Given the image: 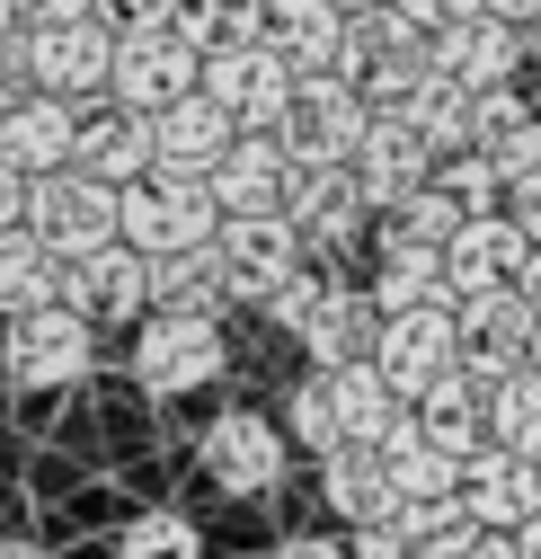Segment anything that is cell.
<instances>
[{
	"label": "cell",
	"instance_id": "484cf974",
	"mask_svg": "<svg viewBox=\"0 0 541 559\" xmlns=\"http://www.w3.org/2000/svg\"><path fill=\"white\" fill-rule=\"evenodd\" d=\"M409 408H418V427H426V444H444L453 462H470V453L489 444V391L470 382L461 365H453V373H444L435 391H418Z\"/></svg>",
	"mask_w": 541,
	"mask_h": 559
},
{
	"label": "cell",
	"instance_id": "9c48e42d",
	"mask_svg": "<svg viewBox=\"0 0 541 559\" xmlns=\"http://www.w3.org/2000/svg\"><path fill=\"white\" fill-rule=\"evenodd\" d=\"M187 90H205V45H195L187 27H124V45H116V90H107V98L160 116V107L187 98Z\"/></svg>",
	"mask_w": 541,
	"mask_h": 559
},
{
	"label": "cell",
	"instance_id": "db71d44e",
	"mask_svg": "<svg viewBox=\"0 0 541 559\" xmlns=\"http://www.w3.org/2000/svg\"><path fill=\"white\" fill-rule=\"evenodd\" d=\"M532 373H541V320H532Z\"/></svg>",
	"mask_w": 541,
	"mask_h": 559
},
{
	"label": "cell",
	"instance_id": "8fae6325",
	"mask_svg": "<svg viewBox=\"0 0 541 559\" xmlns=\"http://www.w3.org/2000/svg\"><path fill=\"white\" fill-rule=\"evenodd\" d=\"M532 320H541V302H532L524 285L470 294V302H461V373L480 382V391H497L506 373H524V365H532Z\"/></svg>",
	"mask_w": 541,
	"mask_h": 559
},
{
	"label": "cell",
	"instance_id": "7402d4cb",
	"mask_svg": "<svg viewBox=\"0 0 541 559\" xmlns=\"http://www.w3.org/2000/svg\"><path fill=\"white\" fill-rule=\"evenodd\" d=\"M240 133H249V124H240L214 90H187V98L160 107V169H195V178H214L223 152L240 143Z\"/></svg>",
	"mask_w": 541,
	"mask_h": 559
},
{
	"label": "cell",
	"instance_id": "836d02e7",
	"mask_svg": "<svg viewBox=\"0 0 541 559\" xmlns=\"http://www.w3.org/2000/svg\"><path fill=\"white\" fill-rule=\"evenodd\" d=\"M107 550H116V559H205V533H195L187 507H143Z\"/></svg>",
	"mask_w": 541,
	"mask_h": 559
},
{
	"label": "cell",
	"instance_id": "60d3db41",
	"mask_svg": "<svg viewBox=\"0 0 541 559\" xmlns=\"http://www.w3.org/2000/svg\"><path fill=\"white\" fill-rule=\"evenodd\" d=\"M27 187H36V178H27L10 152H0V231H10V223H27Z\"/></svg>",
	"mask_w": 541,
	"mask_h": 559
},
{
	"label": "cell",
	"instance_id": "d590c367",
	"mask_svg": "<svg viewBox=\"0 0 541 559\" xmlns=\"http://www.w3.org/2000/svg\"><path fill=\"white\" fill-rule=\"evenodd\" d=\"M435 187L461 204V214H497V204H506V178H497V160H489L480 143H470V152H444V160H435Z\"/></svg>",
	"mask_w": 541,
	"mask_h": 559
},
{
	"label": "cell",
	"instance_id": "7bdbcfd3",
	"mask_svg": "<svg viewBox=\"0 0 541 559\" xmlns=\"http://www.w3.org/2000/svg\"><path fill=\"white\" fill-rule=\"evenodd\" d=\"M107 10H116L124 27H178V10H187V0H107Z\"/></svg>",
	"mask_w": 541,
	"mask_h": 559
},
{
	"label": "cell",
	"instance_id": "b9f144b4",
	"mask_svg": "<svg viewBox=\"0 0 541 559\" xmlns=\"http://www.w3.org/2000/svg\"><path fill=\"white\" fill-rule=\"evenodd\" d=\"M276 559H356V542H337V533H285Z\"/></svg>",
	"mask_w": 541,
	"mask_h": 559
},
{
	"label": "cell",
	"instance_id": "ac0fdd59",
	"mask_svg": "<svg viewBox=\"0 0 541 559\" xmlns=\"http://www.w3.org/2000/svg\"><path fill=\"white\" fill-rule=\"evenodd\" d=\"M293 187H302V160L285 152V133H257V124L240 133V143L223 152V169H214L223 214H285Z\"/></svg>",
	"mask_w": 541,
	"mask_h": 559
},
{
	"label": "cell",
	"instance_id": "4316f807",
	"mask_svg": "<svg viewBox=\"0 0 541 559\" xmlns=\"http://www.w3.org/2000/svg\"><path fill=\"white\" fill-rule=\"evenodd\" d=\"M266 45L293 53V72H328V62L347 53V10H337V0H276Z\"/></svg>",
	"mask_w": 541,
	"mask_h": 559
},
{
	"label": "cell",
	"instance_id": "f35d334b",
	"mask_svg": "<svg viewBox=\"0 0 541 559\" xmlns=\"http://www.w3.org/2000/svg\"><path fill=\"white\" fill-rule=\"evenodd\" d=\"M524 116H532V98H524L515 81H506V90H470V124H480V143H497V133L524 124Z\"/></svg>",
	"mask_w": 541,
	"mask_h": 559
},
{
	"label": "cell",
	"instance_id": "7a4b0ae2",
	"mask_svg": "<svg viewBox=\"0 0 541 559\" xmlns=\"http://www.w3.org/2000/svg\"><path fill=\"white\" fill-rule=\"evenodd\" d=\"M143 337H133V382H143L152 400H195L214 391L231 346H223V311H143L133 320Z\"/></svg>",
	"mask_w": 541,
	"mask_h": 559
},
{
	"label": "cell",
	"instance_id": "44dd1931",
	"mask_svg": "<svg viewBox=\"0 0 541 559\" xmlns=\"http://www.w3.org/2000/svg\"><path fill=\"white\" fill-rule=\"evenodd\" d=\"M72 160H81V169H98V178H116V187L152 178V169H160V116L107 98L98 116H81V152H72Z\"/></svg>",
	"mask_w": 541,
	"mask_h": 559
},
{
	"label": "cell",
	"instance_id": "8d00e7d4",
	"mask_svg": "<svg viewBox=\"0 0 541 559\" xmlns=\"http://www.w3.org/2000/svg\"><path fill=\"white\" fill-rule=\"evenodd\" d=\"M328 285H337V275L302 258V266L285 275V285H276V294H266V320H276V337H302V329H311V311L328 302Z\"/></svg>",
	"mask_w": 541,
	"mask_h": 559
},
{
	"label": "cell",
	"instance_id": "8992f818",
	"mask_svg": "<svg viewBox=\"0 0 541 559\" xmlns=\"http://www.w3.org/2000/svg\"><path fill=\"white\" fill-rule=\"evenodd\" d=\"M27 223L62 249V258H81V249H98V240H124V187L116 178H98V169H45L36 187H27Z\"/></svg>",
	"mask_w": 541,
	"mask_h": 559
},
{
	"label": "cell",
	"instance_id": "c3c4849f",
	"mask_svg": "<svg viewBox=\"0 0 541 559\" xmlns=\"http://www.w3.org/2000/svg\"><path fill=\"white\" fill-rule=\"evenodd\" d=\"M497 19H515V27H541V0H489Z\"/></svg>",
	"mask_w": 541,
	"mask_h": 559
},
{
	"label": "cell",
	"instance_id": "ba28073f",
	"mask_svg": "<svg viewBox=\"0 0 541 559\" xmlns=\"http://www.w3.org/2000/svg\"><path fill=\"white\" fill-rule=\"evenodd\" d=\"M373 365L390 373L399 400L435 391L453 365H461V302H418V311H382V346Z\"/></svg>",
	"mask_w": 541,
	"mask_h": 559
},
{
	"label": "cell",
	"instance_id": "e0dca14e",
	"mask_svg": "<svg viewBox=\"0 0 541 559\" xmlns=\"http://www.w3.org/2000/svg\"><path fill=\"white\" fill-rule=\"evenodd\" d=\"M293 231L311 240V258H347L364 231H373V195H364V178L337 160V169H302V187H293Z\"/></svg>",
	"mask_w": 541,
	"mask_h": 559
},
{
	"label": "cell",
	"instance_id": "7dc6e473",
	"mask_svg": "<svg viewBox=\"0 0 541 559\" xmlns=\"http://www.w3.org/2000/svg\"><path fill=\"white\" fill-rule=\"evenodd\" d=\"M89 10H107V0H27V19H89Z\"/></svg>",
	"mask_w": 541,
	"mask_h": 559
},
{
	"label": "cell",
	"instance_id": "7c38bea8",
	"mask_svg": "<svg viewBox=\"0 0 541 559\" xmlns=\"http://www.w3.org/2000/svg\"><path fill=\"white\" fill-rule=\"evenodd\" d=\"M214 249H223V285H231V302H257V311H266V294H276L285 275L311 258V240L293 231V214H223Z\"/></svg>",
	"mask_w": 541,
	"mask_h": 559
},
{
	"label": "cell",
	"instance_id": "9f6ffc18",
	"mask_svg": "<svg viewBox=\"0 0 541 559\" xmlns=\"http://www.w3.org/2000/svg\"><path fill=\"white\" fill-rule=\"evenodd\" d=\"M337 10H373V0H337Z\"/></svg>",
	"mask_w": 541,
	"mask_h": 559
},
{
	"label": "cell",
	"instance_id": "f1b7e54d",
	"mask_svg": "<svg viewBox=\"0 0 541 559\" xmlns=\"http://www.w3.org/2000/svg\"><path fill=\"white\" fill-rule=\"evenodd\" d=\"M399 107H409V124H418L426 143H435V160H444V152H470V143H480V124H470V81H453L444 62H426V81H418L409 98H399Z\"/></svg>",
	"mask_w": 541,
	"mask_h": 559
},
{
	"label": "cell",
	"instance_id": "d6a6232c",
	"mask_svg": "<svg viewBox=\"0 0 541 559\" xmlns=\"http://www.w3.org/2000/svg\"><path fill=\"white\" fill-rule=\"evenodd\" d=\"M266 19H276V0H187L178 27L205 45V53H231V45H257Z\"/></svg>",
	"mask_w": 541,
	"mask_h": 559
},
{
	"label": "cell",
	"instance_id": "4fadbf2b",
	"mask_svg": "<svg viewBox=\"0 0 541 559\" xmlns=\"http://www.w3.org/2000/svg\"><path fill=\"white\" fill-rule=\"evenodd\" d=\"M205 90L240 116V124H257V133H276L285 124V107H293V90H302V72H293V53H276V45H231V53H205Z\"/></svg>",
	"mask_w": 541,
	"mask_h": 559
},
{
	"label": "cell",
	"instance_id": "d6986e66",
	"mask_svg": "<svg viewBox=\"0 0 541 559\" xmlns=\"http://www.w3.org/2000/svg\"><path fill=\"white\" fill-rule=\"evenodd\" d=\"M0 152H10L27 178L72 169V152H81V98H62V90L10 98V107H0Z\"/></svg>",
	"mask_w": 541,
	"mask_h": 559
},
{
	"label": "cell",
	"instance_id": "816d5d0a",
	"mask_svg": "<svg viewBox=\"0 0 541 559\" xmlns=\"http://www.w3.org/2000/svg\"><path fill=\"white\" fill-rule=\"evenodd\" d=\"M524 294H532V302H541V249H532V258H524Z\"/></svg>",
	"mask_w": 541,
	"mask_h": 559
},
{
	"label": "cell",
	"instance_id": "1f68e13d",
	"mask_svg": "<svg viewBox=\"0 0 541 559\" xmlns=\"http://www.w3.org/2000/svg\"><path fill=\"white\" fill-rule=\"evenodd\" d=\"M461 223H470V214H461V204H453V195L426 178L418 195H399L390 214H373V249H399V240H418V249H444Z\"/></svg>",
	"mask_w": 541,
	"mask_h": 559
},
{
	"label": "cell",
	"instance_id": "bcb514c9",
	"mask_svg": "<svg viewBox=\"0 0 541 559\" xmlns=\"http://www.w3.org/2000/svg\"><path fill=\"white\" fill-rule=\"evenodd\" d=\"M461 559H524V542H515V533H497V524H489V533H480V542H470V550H461Z\"/></svg>",
	"mask_w": 541,
	"mask_h": 559
},
{
	"label": "cell",
	"instance_id": "6f0895ef",
	"mask_svg": "<svg viewBox=\"0 0 541 559\" xmlns=\"http://www.w3.org/2000/svg\"><path fill=\"white\" fill-rule=\"evenodd\" d=\"M409 559H435V550H409Z\"/></svg>",
	"mask_w": 541,
	"mask_h": 559
},
{
	"label": "cell",
	"instance_id": "d4e9b609",
	"mask_svg": "<svg viewBox=\"0 0 541 559\" xmlns=\"http://www.w3.org/2000/svg\"><path fill=\"white\" fill-rule=\"evenodd\" d=\"M36 302H62V249L36 223H10L0 231V320H19Z\"/></svg>",
	"mask_w": 541,
	"mask_h": 559
},
{
	"label": "cell",
	"instance_id": "cb8c5ba5",
	"mask_svg": "<svg viewBox=\"0 0 541 559\" xmlns=\"http://www.w3.org/2000/svg\"><path fill=\"white\" fill-rule=\"evenodd\" d=\"M293 346H302V365H320V373L373 365V346H382V302H373V285H364V294H356V285H328V302L311 311V329H302Z\"/></svg>",
	"mask_w": 541,
	"mask_h": 559
},
{
	"label": "cell",
	"instance_id": "9a60e30c",
	"mask_svg": "<svg viewBox=\"0 0 541 559\" xmlns=\"http://www.w3.org/2000/svg\"><path fill=\"white\" fill-rule=\"evenodd\" d=\"M524 258H532V231L497 204V214H470V223L444 240V285H453V302L497 294V285H524Z\"/></svg>",
	"mask_w": 541,
	"mask_h": 559
},
{
	"label": "cell",
	"instance_id": "3957f363",
	"mask_svg": "<svg viewBox=\"0 0 541 559\" xmlns=\"http://www.w3.org/2000/svg\"><path fill=\"white\" fill-rule=\"evenodd\" d=\"M116 45H124V19L116 10H89V19H27V72L36 90H62V98H107L116 90Z\"/></svg>",
	"mask_w": 541,
	"mask_h": 559
},
{
	"label": "cell",
	"instance_id": "277c9868",
	"mask_svg": "<svg viewBox=\"0 0 541 559\" xmlns=\"http://www.w3.org/2000/svg\"><path fill=\"white\" fill-rule=\"evenodd\" d=\"M364 124H373V98H364V81L356 72H302V90H293V107H285V152L302 160V169H337V160H356V143H364Z\"/></svg>",
	"mask_w": 541,
	"mask_h": 559
},
{
	"label": "cell",
	"instance_id": "f5cc1de1",
	"mask_svg": "<svg viewBox=\"0 0 541 559\" xmlns=\"http://www.w3.org/2000/svg\"><path fill=\"white\" fill-rule=\"evenodd\" d=\"M515 542H524V559H541V515H532V524H524Z\"/></svg>",
	"mask_w": 541,
	"mask_h": 559
},
{
	"label": "cell",
	"instance_id": "5bb4252c",
	"mask_svg": "<svg viewBox=\"0 0 541 559\" xmlns=\"http://www.w3.org/2000/svg\"><path fill=\"white\" fill-rule=\"evenodd\" d=\"M347 169L364 178L373 214H390L399 195H418V187L435 178V143L409 124V107H373V124H364V143H356V160H347Z\"/></svg>",
	"mask_w": 541,
	"mask_h": 559
},
{
	"label": "cell",
	"instance_id": "52a82bcc",
	"mask_svg": "<svg viewBox=\"0 0 541 559\" xmlns=\"http://www.w3.org/2000/svg\"><path fill=\"white\" fill-rule=\"evenodd\" d=\"M214 231H223L214 178H195V169H152V178L124 187V240H143L152 258H160V249H195V240H214Z\"/></svg>",
	"mask_w": 541,
	"mask_h": 559
},
{
	"label": "cell",
	"instance_id": "681fc988",
	"mask_svg": "<svg viewBox=\"0 0 541 559\" xmlns=\"http://www.w3.org/2000/svg\"><path fill=\"white\" fill-rule=\"evenodd\" d=\"M27 27V0H0V36H19Z\"/></svg>",
	"mask_w": 541,
	"mask_h": 559
},
{
	"label": "cell",
	"instance_id": "e575fe53",
	"mask_svg": "<svg viewBox=\"0 0 541 559\" xmlns=\"http://www.w3.org/2000/svg\"><path fill=\"white\" fill-rule=\"evenodd\" d=\"M285 436L320 462V453H337V444H347V427H337V391H328V373L311 365L293 391H285Z\"/></svg>",
	"mask_w": 541,
	"mask_h": 559
},
{
	"label": "cell",
	"instance_id": "83f0119b",
	"mask_svg": "<svg viewBox=\"0 0 541 559\" xmlns=\"http://www.w3.org/2000/svg\"><path fill=\"white\" fill-rule=\"evenodd\" d=\"M223 302H231V285H223V249L214 240L152 258V311H223Z\"/></svg>",
	"mask_w": 541,
	"mask_h": 559
},
{
	"label": "cell",
	"instance_id": "74e56055",
	"mask_svg": "<svg viewBox=\"0 0 541 559\" xmlns=\"http://www.w3.org/2000/svg\"><path fill=\"white\" fill-rule=\"evenodd\" d=\"M480 152L497 160V178H506V187H515V178H532V169H541V107H532L524 124H506L497 143H480Z\"/></svg>",
	"mask_w": 541,
	"mask_h": 559
},
{
	"label": "cell",
	"instance_id": "f6af8a7d",
	"mask_svg": "<svg viewBox=\"0 0 541 559\" xmlns=\"http://www.w3.org/2000/svg\"><path fill=\"white\" fill-rule=\"evenodd\" d=\"M409 10H418L426 27H453V19H480V10H489V0H409Z\"/></svg>",
	"mask_w": 541,
	"mask_h": 559
},
{
	"label": "cell",
	"instance_id": "603a6c76",
	"mask_svg": "<svg viewBox=\"0 0 541 559\" xmlns=\"http://www.w3.org/2000/svg\"><path fill=\"white\" fill-rule=\"evenodd\" d=\"M320 507L347 533L356 524H390L399 515V479H390V462L373 444H337V453H320Z\"/></svg>",
	"mask_w": 541,
	"mask_h": 559
},
{
	"label": "cell",
	"instance_id": "5b68a950",
	"mask_svg": "<svg viewBox=\"0 0 541 559\" xmlns=\"http://www.w3.org/2000/svg\"><path fill=\"white\" fill-rule=\"evenodd\" d=\"M285 427L266 408H223L205 436H195V471H205V488H223V498L257 507V498H276V479H285Z\"/></svg>",
	"mask_w": 541,
	"mask_h": 559
},
{
	"label": "cell",
	"instance_id": "ffe728a7",
	"mask_svg": "<svg viewBox=\"0 0 541 559\" xmlns=\"http://www.w3.org/2000/svg\"><path fill=\"white\" fill-rule=\"evenodd\" d=\"M461 488H470V507H480V524H497V533H524L541 515V462L497 444V436L461 462Z\"/></svg>",
	"mask_w": 541,
	"mask_h": 559
},
{
	"label": "cell",
	"instance_id": "4dcf8cb0",
	"mask_svg": "<svg viewBox=\"0 0 541 559\" xmlns=\"http://www.w3.org/2000/svg\"><path fill=\"white\" fill-rule=\"evenodd\" d=\"M373 302H382V311H418V302H453V285H444V249H418V240H399V249H382V266H373Z\"/></svg>",
	"mask_w": 541,
	"mask_h": 559
},
{
	"label": "cell",
	"instance_id": "30bf717a",
	"mask_svg": "<svg viewBox=\"0 0 541 559\" xmlns=\"http://www.w3.org/2000/svg\"><path fill=\"white\" fill-rule=\"evenodd\" d=\"M62 302L89 311L98 329H124L152 311V249L143 240H98L81 258H62Z\"/></svg>",
	"mask_w": 541,
	"mask_h": 559
},
{
	"label": "cell",
	"instance_id": "11a10c76",
	"mask_svg": "<svg viewBox=\"0 0 541 559\" xmlns=\"http://www.w3.org/2000/svg\"><path fill=\"white\" fill-rule=\"evenodd\" d=\"M532 72H541V27H532Z\"/></svg>",
	"mask_w": 541,
	"mask_h": 559
},
{
	"label": "cell",
	"instance_id": "f546056e",
	"mask_svg": "<svg viewBox=\"0 0 541 559\" xmlns=\"http://www.w3.org/2000/svg\"><path fill=\"white\" fill-rule=\"evenodd\" d=\"M399 533H409L418 550H435V559H461L470 542H480L489 524H480V507H470V488H444V498H399V515H390Z\"/></svg>",
	"mask_w": 541,
	"mask_h": 559
},
{
	"label": "cell",
	"instance_id": "ab89813d",
	"mask_svg": "<svg viewBox=\"0 0 541 559\" xmlns=\"http://www.w3.org/2000/svg\"><path fill=\"white\" fill-rule=\"evenodd\" d=\"M27 90H36V72H27V27H19V36H0V107Z\"/></svg>",
	"mask_w": 541,
	"mask_h": 559
},
{
	"label": "cell",
	"instance_id": "f907efd6",
	"mask_svg": "<svg viewBox=\"0 0 541 559\" xmlns=\"http://www.w3.org/2000/svg\"><path fill=\"white\" fill-rule=\"evenodd\" d=\"M0 559H45L36 542H19V533H0Z\"/></svg>",
	"mask_w": 541,
	"mask_h": 559
},
{
	"label": "cell",
	"instance_id": "2e32d148",
	"mask_svg": "<svg viewBox=\"0 0 541 559\" xmlns=\"http://www.w3.org/2000/svg\"><path fill=\"white\" fill-rule=\"evenodd\" d=\"M426 62H444V72H453V81H470V90H506V81H524V62H532V27L497 19V10L453 19V27H435Z\"/></svg>",
	"mask_w": 541,
	"mask_h": 559
},
{
	"label": "cell",
	"instance_id": "ee69618b",
	"mask_svg": "<svg viewBox=\"0 0 541 559\" xmlns=\"http://www.w3.org/2000/svg\"><path fill=\"white\" fill-rule=\"evenodd\" d=\"M506 214H515V223H524V231H532V249H541V169H532V178H515V187H506Z\"/></svg>",
	"mask_w": 541,
	"mask_h": 559
},
{
	"label": "cell",
	"instance_id": "6da1fadb",
	"mask_svg": "<svg viewBox=\"0 0 541 559\" xmlns=\"http://www.w3.org/2000/svg\"><path fill=\"white\" fill-rule=\"evenodd\" d=\"M98 365V320L72 311V302H36L19 320H0V373H10V391H72L89 382Z\"/></svg>",
	"mask_w": 541,
	"mask_h": 559
}]
</instances>
